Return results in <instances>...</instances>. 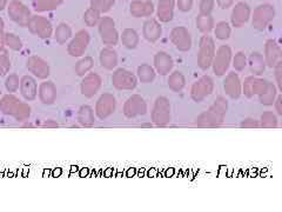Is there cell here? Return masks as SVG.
<instances>
[{"mask_svg":"<svg viewBox=\"0 0 282 212\" xmlns=\"http://www.w3.org/2000/svg\"><path fill=\"white\" fill-rule=\"evenodd\" d=\"M274 76L278 88L282 92V59L279 60L274 66Z\"/></svg>","mask_w":282,"mask_h":212,"instance_id":"obj_43","label":"cell"},{"mask_svg":"<svg viewBox=\"0 0 282 212\" xmlns=\"http://www.w3.org/2000/svg\"><path fill=\"white\" fill-rule=\"evenodd\" d=\"M112 84L118 90H134L138 85V78L131 71L118 68L112 76Z\"/></svg>","mask_w":282,"mask_h":212,"instance_id":"obj_6","label":"cell"},{"mask_svg":"<svg viewBox=\"0 0 282 212\" xmlns=\"http://www.w3.org/2000/svg\"><path fill=\"white\" fill-rule=\"evenodd\" d=\"M147 111V104L145 99L139 94H133L126 100L124 105V114L127 118L144 116Z\"/></svg>","mask_w":282,"mask_h":212,"instance_id":"obj_7","label":"cell"},{"mask_svg":"<svg viewBox=\"0 0 282 212\" xmlns=\"http://www.w3.org/2000/svg\"><path fill=\"white\" fill-rule=\"evenodd\" d=\"M268 82L261 78H256L254 76H249L244 79L242 84V92L247 98H253L254 96H259L266 90Z\"/></svg>","mask_w":282,"mask_h":212,"instance_id":"obj_9","label":"cell"},{"mask_svg":"<svg viewBox=\"0 0 282 212\" xmlns=\"http://www.w3.org/2000/svg\"><path fill=\"white\" fill-rule=\"evenodd\" d=\"M274 18V8L268 5L260 6L255 11L254 18H253V26L256 30L262 31L267 26V24Z\"/></svg>","mask_w":282,"mask_h":212,"instance_id":"obj_15","label":"cell"},{"mask_svg":"<svg viewBox=\"0 0 282 212\" xmlns=\"http://www.w3.org/2000/svg\"><path fill=\"white\" fill-rule=\"evenodd\" d=\"M247 65L249 66L250 72L254 76H261L266 70V62H264L263 56L259 52H253L247 60Z\"/></svg>","mask_w":282,"mask_h":212,"instance_id":"obj_22","label":"cell"},{"mask_svg":"<svg viewBox=\"0 0 282 212\" xmlns=\"http://www.w3.org/2000/svg\"><path fill=\"white\" fill-rule=\"evenodd\" d=\"M5 86H6V90L10 93L16 92L19 88V86H20L19 77L17 76V74H11V76H8L6 80H5Z\"/></svg>","mask_w":282,"mask_h":212,"instance_id":"obj_41","label":"cell"},{"mask_svg":"<svg viewBox=\"0 0 282 212\" xmlns=\"http://www.w3.org/2000/svg\"><path fill=\"white\" fill-rule=\"evenodd\" d=\"M224 88L227 96L232 99H238L242 93V84L238 73L229 72L224 80Z\"/></svg>","mask_w":282,"mask_h":212,"instance_id":"obj_16","label":"cell"},{"mask_svg":"<svg viewBox=\"0 0 282 212\" xmlns=\"http://www.w3.org/2000/svg\"><path fill=\"white\" fill-rule=\"evenodd\" d=\"M85 20H86L88 26H93V25L96 22V20H98V13L92 12V11H88Z\"/></svg>","mask_w":282,"mask_h":212,"instance_id":"obj_46","label":"cell"},{"mask_svg":"<svg viewBox=\"0 0 282 212\" xmlns=\"http://www.w3.org/2000/svg\"><path fill=\"white\" fill-rule=\"evenodd\" d=\"M172 0H161V2L159 4V18H160L162 21H168V20L172 19Z\"/></svg>","mask_w":282,"mask_h":212,"instance_id":"obj_32","label":"cell"},{"mask_svg":"<svg viewBox=\"0 0 282 212\" xmlns=\"http://www.w3.org/2000/svg\"><path fill=\"white\" fill-rule=\"evenodd\" d=\"M190 6H192V0H179V7L182 11L190 10Z\"/></svg>","mask_w":282,"mask_h":212,"instance_id":"obj_48","label":"cell"},{"mask_svg":"<svg viewBox=\"0 0 282 212\" xmlns=\"http://www.w3.org/2000/svg\"><path fill=\"white\" fill-rule=\"evenodd\" d=\"M138 79L141 83H152L155 78V70L147 64H142L138 67Z\"/></svg>","mask_w":282,"mask_h":212,"instance_id":"obj_31","label":"cell"},{"mask_svg":"<svg viewBox=\"0 0 282 212\" xmlns=\"http://www.w3.org/2000/svg\"><path fill=\"white\" fill-rule=\"evenodd\" d=\"M121 42H122V45H124L125 47L130 48V50H133V48H135L139 44L138 33H136L134 30L127 28V30H125L124 32H122Z\"/></svg>","mask_w":282,"mask_h":212,"instance_id":"obj_30","label":"cell"},{"mask_svg":"<svg viewBox=\"0 0 282 212\" xmlns=\"http://www.w3.org/2000/svg\"><path fill=\"white\" fill-rule=\"evenodd\" d=\"M25 126H26V127H32V125H31V124H26Z\"/></svg>","mask_w":282,"mask_h":212,"instance_id":"obj_52","label":"cell"},{"mask_svg":"<svg viewBox=\"0 0 282 212\" xmlns=\"http://www.w3.org/2000/svg\"><path fill=\"white\" fill-rule=\"evenodd\" d=\"M152 120L156 126H166L170 120V105L166 97H158L152 110Z\"/></svg>","mask_w":282,"mask_h":212,"instance_id":"obj_5","label":"cell"},{"mask_svg":"<svg viewBox=\"0 0 282 212\" xmlns=\"http://www.w3.org/2000/svg\"><path fill=\"white\" fill-rule=\"evenodd\" d=\"M196 25H198V28L201 32L208 33L213 28V19L206 16V14H204V16H200L196 20Z\"/></svg>","mask_w":282,"mask_h":212,"instance_id":"obj_37","label":"cell"},{"mask_svg":"<svg viewBox=\"0 0 282 212\" xmlns=\"http://www.w3.org/2000/svg\"><path fill=\"white\" fill-rule=\"evenodd\" d=\"M93 65H94V60L92 57H85V58H82L80 62L76 63L75 73L80 77L85 76V74L88 73L91 70H92Z\"/></svg>","mask_w":282,"mask_h":212,"instance_id":"obj_33","label":"cell"},{"mask_svg":"<svg viewBox=\"0 0 282 212\" xmlns=\"http://www.w3.org/2000/svg\"><path fill=\"white\" fill-rule=\"evenodd\" d=\"M71 34H72L71 28L68 27L67 25L61 24L56 31V40L59 44H65V42L71 38Z\"/></svg>","mask_w":282,"mask_h":212,"instance_id":"obj_36","label":"cell"},{"mask_svg":"<svg viewBox=\"0 0 282 212\" xmlns=\"http://www.w3.org/2000/svg\"><path fill=\"white\" fill-rule=\"evenodd\" d=\"M213 8V1L212 0H202L201 2V12L202 14H208Z\"/></svg>","mask_w":282,"mask_h":212,"instance_id":"obj_45","label":"cell"},{"mask_svg":"<svg viewBox=\"0 0 282 212\" xmlns=\"http://www.w3.org/2000/svg\"><path fill=\"white\" fill-rule=\"evenodd\" d=\"M20 92L21 96L26 100H34L38 93V86L34 78L31 76L22 77L20 80Z\"/></svg>","mask_w":282,"mask_h":212,"instance_id":"obj_19","label":"cell"},{"mask_svg":"<svg viewBox=\"0 0 282 212\" xmlns=\"http://www.w3.org/2000/svg\"><path fill=\"white\" fill-rule=\"evenodd\" d=\"M2 42V21L0 20V44Z\"/></svg>","mask_w":282,"mask_h":212,"instance_id":"obj_51","label":"cell"},{"mask_svg":"<svg viewBox=\"0 0 282 212\" xmlns=\"http://www.w3.org/2000/svg\"><path fill=\"white\" fill-rule=\"evenodd\" d=\"M247 66V57L244 56V52H238L233 58V67L235 71H244V67Z\"/></svg>","mask_w":282,"mask_h":212,"instance_id":"obj_40","label":"cell"},{"mask_svg":"<svg viewBox=\"0 0 282 212\" xmlns=\"http://www.w3.org/2000/svg\"><path fill=\"white\" fill-rule=\"evenodd\" d=\"M19 103L20 100L17 98L13 94H6L0 100V110L4 114H7V116H12L16 111V108L18 107Z\"/></svg>","mask_w":282,"mask_h":212,"instance_id":"obj_24","label":"cell"},{"mask_svg":"<svg viewBox=\"0 0 282 212\" xmlns=\"http://www.w3.org/2000/svg\"><path fill=\"white\" fill-rule=\"evenodd\" d=\"M170 42L181 52H187L192 47V38L185 27H176L170 32Z\"/></svg>","mask_w":282,"mask_h":212,"instance_id":"obj_10","label":"cell"},{"mask_svg":"<svg viewBox=\"0 0 282 212\" xmlns=\"http://www.w3.org/2000/svg\"><path fill=\"white\" fill-rule=\"evenodd\" d=\"M31 116V107L25 103H19L18 107L16 108L14 113L12 114V117H14V119L18 120V122H25L30 118Z\"/></svg>","mask_w":282,"mask_h":212,"instance_id":"obj_35","label":"cell"},{"mask_svg":"<svg viewBox=\"0 0 282 212\" xmlns=\"http://www.w3.org/2000/svg\"><path fill=\"white\" fill-rule=\"evenodd\" d=\"M90 42V36L86 31H80L76 33L72 42H70L67 47V52L72 57H80L85 53Z\"/></svg>","mask_w":282,"mask_h":212,"instance_id":"obj_12","label":"cell"},{"mask_svg":"<svg viewBox=\"0 0 282 212\" xmlns=\"http://www.w3.org/2000/svg\"><path fill=\"white\" fill-rule=\"evenodd\" d=\"M99 59H100L101 66L106 70H113L118 65V54L111 47L102 48Z\"/></svg>","mask_w":282,"mask_h":212,"instance_id":"obj_23","label":"cell"},{"mask_svg":"<svg viewBox=\"0 0 282 212\" xmlns=\"http://www.w3.org/2000/svg\"><path fill=\"white\" fill-rule=\"evenodd\" d=\"M215 36H216V38L220 39V40L228 39L229 36H230L229 25L225 21L219 22V24L216 25V28H215Z\"/></svg>","mask_w":282,"mask_h":212,"instance_id":"obj_39","label":"cell"},{"mask_svg":"<svg viewBox=\"0 0 282 212\" xmlns=\"http://www.w3.org/2000/svg\"><path fill=\"white\" fill-rule=\"evenodd\" d=\"M228 110V102L224 97H218L210 107L196 118L195 124L202 128H215L224 123Z\"/></svg>","mask_w":282,"mask_h":212,"instance_id":"obj_1","label":"cell"},{"mask_svg":"<svg viewBox=\"0 0 282 212\" xmlns=\"http://www.w3.org/2000/svg\"><path fill=\"white\" fill-rule=\"evenodd\" d=\"M186 85V79L180 71H174L168 77V86L173 92H180Z\"/></svg>","mask_w":282,"mask_h":212,"instance_id":"obj_28","label":"cell"},{"mask_svg":"<svg viewBox=\"0 0 282 212\" xmlns=\"http://www.w3.org/2000/svg\"><path fill=\"white\" fill-rule=\"evenodd\" d=\"M39 98L44 104H53L56 98V87L52 82H44L39 86Z\"/></svg>","mask_w":282,"mask_h":212,"instance_id":"obj_20","label":"cell"},{"mask_svg":"<svg viewBox=\"0 0 282 212\" xmlns=\"http://www.w3.org/2000/svg\"><path fill=\"white\" fill-rule=\"evenodd\" d=\"M44 127H58V124L53 120H47L46 123L44 124Z\"/></svg>","mask_w":282,"mask_h":212,"instance_id":"obj_50","label":"cell"},{"mask_svg":"<svg viewBox=\"0 0 282 212\" xmlns=\"http://www.w3.org/2000/svg\"><path fill=\"white\" fill-rule=\"evenodd\" d=\"M218 1H219V5H220L222 8H227L230 4H232L233 0H218Z\"/></svg>","mask_w":282,"mask_h":212,"instance_id":"obj_49","label":"cell"},{"mask_svg":"<svg viewBox=\"0 0 282 212\" xmlns=\"http://www.w3.org/2000/svg\"><path fill=\"white\" fill-rule=\"evenodd\" d=\"M240 126L242 128H259L260 127V123L254 118H246L242 120Z\"/></svg>","mask_w":282,"mask_h":212,"instance_id":"obj_44","label":"cell"},{"mask_svg":"<svg viewBox=\"0 0 282 212\" xmlns=\"http://www.w3.org/2000/svg\"><path fill=\"white\" fill-rule=\"evenodd\" d=\"M213 90H214V80H213L212 77L204 76L192 85L190 98L195 103H201L213 93Z\"/></svg>","mask_w":282,"mask_h":212,"instance_id":"obj_3","label":"cell"},{"mask_svg":"<svg viewBox=\"0 0 282 212\" xmlns=\"http://www.w3.org/2000/svg\"><path fill=\"white\" fill-rule=\"evenodd\" d=\"M215 42L209 36H204L199 42L198 52V66L201 70L206 71L212 66L213 59L215 57Z\"/></svg>","mask_w":282,"mask_h":212,"instance_id":"obj_2","label":"cell"},{"mask_svg":"<svg viewBox=\"0 0 282 212\" xmlns=\"http://www.w3.org/2000/svg\"><path fill=\"white\" fill-rule=\"evenodd\" d=\"M99 31H100L101 40L105 45H108V46H115V45L118 44L119 34L116 32L114 22H113L112 20L108 18L102 20L100 22Z\"/></svg>","mask_w":282,"mask_h":212,"instance_id":"obj_11","label":"cell"},{"mask_svg":"<svg viewBox=\"0 0 282 212\" xmlns=\"http://www.w3.org/2000/svg\"><path fill=\"white\" fill-rule=\"evenodd\" d=\"M264 62L269 67H274L276 63L282 59V48L275 40H267L264 44Z\"/></svg>","mask_w":282,"mask_h":212,"instance_id":"obj_17","label":"cell"},{"mask_svg":"<svg viewBox=\"0 0 282 212\" xmlns=\"http://www.w3.org/2000/svg\"><path fill=\"white\" fill-rule=\"evenodd\" d=\"M173 63L172 57L166 52H158L154 56V67L156 70V72L161 76H166L172 71Z\"/></svg>","mask_w":282,"mask_h":212,"instance_id":"obj_18","label":"cell"},{"mask_svg":"<svg viewBox=\"0 0 282 212\" xmlns=\"http://www.w3.org/2000/svg\"><path fill=\"white\" fill-rule=\"evenodd\" d=\"M274 106H275V111L278 112V114L282 116V94L276 97V99L274 102Z\"/></svg>","mask_w":282,"mask_h":212,"instance_id":"obj_47","label":"cell"},{"mask_svg":"<svg viewBox=\"0 0 282 212\" xmlns=\"http://www.w3.org/2000/svg\"><path fill=\"white\" fill-rule=\"evenodd\" d=\"M232 50H230L228 45H221V46L218 48L212 63L213 71H214L216 76L221 77L224 76V74H226L230 66V63H232Z\"/></svg>","mask_w":282,"mask_h":212,"instance_id":"obj_4","label":"cell"},{"mask_svg":"<svg viewBox=\"0 0 282 212\" xmlns=\"http://www.w3.org/2000/svg\"><path fill=\"white\" fill-rule=\"evenodd\" d=\"M101 87V78L99 74L96 73H90L82 79L80 88L81 93L87 98H92L98 93V91Z\"/></svg>","mask_w":282,"mask_h":212,"instance_id":"obj_14","label":"cell"},{"mask_svg":"<svg viewBox=\"0 0 282 212\" xmlns=\"http://www.w3.org/2000/svg\"><path fill=\"white\" fill-rule=\"evenodd\" d=\"M11 68V62L10 58L7 57L6 53L0 54V76H5Z\"/></svg>","mask_w":282,"mask_h":212,"instance_id":"obj_42","label":"cell"},{"mask_svg":"<svg viewBox=\"0 0 282 212\" xmlns=\"http://www.w3.org/2000/svg\"><path fill=\"white\" fill-rule=\"evenodd\" d=\"M260 127L263 128H276L278 127V117L272 111H266L261 114Z\"/></svg>","mask_w":282,"mask_h":212,"instance_id":"obj_34","label":"cell"},{"mask_svg":"<svg viewBox=\"0 0 282 212\" xmlns=\"http://www.w3.org/2000/svg\"><path fill=\"white\" fill-rule=\"evenodd\" d=\"M78 122L85 127H90L94 124V113L93 108L88 105H84L79 108L78 114H76Z\"/></svg>","mask_w":282,"mask_h":212,"instance_id":"obj_29","label":"cell"},{"mask_svg":"<svg viewBox=\"0 0 282 212\" xmlns=\"http://www.w3.org/2000/svg\"><path fill=\"white\" fill-rule=\"evenodd\" d=\"M144 37L148 42H155L161 37V26L155 20H150L144 26Z\"/></svg>","mask_w":282,"mask_h":212,"instance_id":"obj_25","label":"cell"},{"mask_svg":"<svg viewBox=\"0 0 282 212\" xmlns=\"http://www.w3.org/2000/svg\"><path fill=\"white\" fill-rule=\"evenodd\" d=\"M4 42H5V45L13 51H19V50H21V47H22L21 40L19 39L16 34L7 33L6 36H5Z\"/></svg>","mask_w":282,"mask_h":212,"instance_id":"obj_38","label":"cell"},{"mask_svg":"<svg viewBox=\"0 0 282 212\" xmlns=\"http://www.w3.org/2000/svg\"><path fill=\"white\" fill-rule=\"evenodd\" d=\"M27 68L33 76L39 79H46L50 76V66L44 59L38 56H32L28 58Z\"/></svg>","mask_w":282,"mask_h":212,"instance_id":"obj_13","label":"cell"},{"mask_svg":"<svg viewBox=\"0 0 282 212\" xmlns=\"http://www.w3.org/2000/svg\"><path fill=\"white\" fill-rule=\"evenodd\" d=\"M116 102L113 94L104 93L95 104V114L99 119L104 120L112 116L115 111Z\"/></svg>","mask_w":282,"mask_h":212,"instance_id":"obj_8","label":"cell"},{"mask_svg":"<svg viewBox=\"0 0 282 212\" xmlns=\"http://www.w3.org/2000/svg\"><path fill=\"white\" fill-rule=\"evenodd\" d=\"M30 28L32 33L37 34L40 38H50L52 33V27L51 24L45 19L36 18L30 22Z\"/></svg>","mask_w":282,"mask_h":212,"instance_id":"obj_21","label":"cell"},{"mask_svg":"<svg viewBox=\"0 0 282 212\" xmlns=\"http://www.w3.org/2000/svg\"><path fill=\"white\" fill-rule=\"evenodd\" d=\"M276 96H278V87H276L273 83L268 82L266 90H264L261 94H259V100H260L262 105L272 106L274 104Z\"/></svg>","mask_w":282,"mask_h":212,"instance_id":"obj_27","label":"cell"},{"mask_svg":"<svg viewBox=\"0 0 282 212\" xmlns=\"http://www.w3.org/2000/svg\"><path fill=\"white\" fill-rule=\"evenodd\" d=\"M248 17H249L248 6L244 4H239L238 6L235 7L234 12H233V17H232L233 25H234L235 27L242 26V25L248 20Z\"/></svg>","mask_w":282,"mask_h":212,"instance_id":"obj_26","label":"cell"}]
</instances>
